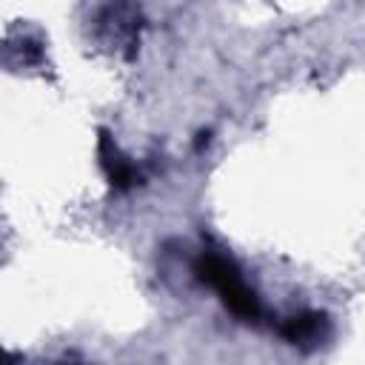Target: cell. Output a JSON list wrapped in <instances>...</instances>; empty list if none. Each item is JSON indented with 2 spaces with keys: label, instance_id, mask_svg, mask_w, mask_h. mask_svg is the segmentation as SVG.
<instances>
[{
  "label": "cell",
  "instance_id": "cell-2",
  "mask_svg": "<svg viewBox=\"0 0 365 365\" xmlns=\"http://www.w3.org/2000/svg\"><path fill=\"white\" fill-rule=\"evenodd\" d=\"M97 157H100V165H103V171H106V180H108L114 188L125 191V188H131V185L140 180L137 168H134L131 160L114 145V140L108 137V131H100Z\"/></svg>",
  "mask_w": 365,
  "mask_h": 365
},
{
  "label": "cell",
  "instance_id": "cell-3",
  "mask_svg": "<svg viewBox=\"0 0 365 365\" xmlns=\"http://www.w3.org/2000/svg\"><path fill=\"white\" fill-rule=\"evenodd\" d=\"M322 328H325V319L319 314H299V317L285 319L282 336L294 345H305V342H317L322 336Z\"/></svg>",
  "mask_w": 365,
  "mask_h": 365
},
{
  "label": "cell",
  "instance_id": "cell-1",
  "mask_svg": "<svg viewBox=\"0 0 365 365\" xmlns=\"http://www.w3.org/2000/svg\"><path fill=\"white\" fill-rule=\"evenodd\" d=\"M197 274L205 285H211L220 294V299L225 302V308L234 317H240V319H257L259 317L257 294L245 285V279H242V274L231 257H225L217 248H208L197 259Z\"/></svg>",
  "mask_w": 365,
  "mask_h": 365
}]
</instances>
